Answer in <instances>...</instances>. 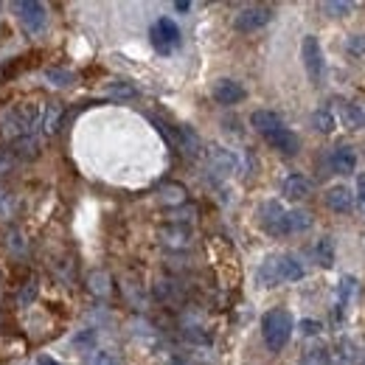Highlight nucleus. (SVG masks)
Segmentation results:
<instances>
[{
  "mask_svg": "<svg viewBox=\"0 0 365 365\" xmlns=\"http://www.w3.org/2000/svg\"><path fill=\"white\" fill-rule=\"evenodd\" d=\"M312 256L318 259L321 267H332V264H335V239H332V236L318 239V245L312 247Z\"/></svg>",
  "mask_w": 365,
  "mask_h": 365,
  "instance_id": "obj_20",
  "label": "nucleus"
},
{
  "mask_svg": "<svg viewBox=\"0 0 365 365\" xmlns=\"http://www.w3.org/2000/svg\"><path fill=\"white\" fill-rule=\"evenodd\" d=\"M256 281H259V287H278V276H276V256H270V259H264L261 261V267L256 270Z\"/></svg>",
  "mask_w": 365,
  "mask_h": 365,
  "instance_id": "obj_21",
  "label": "nucleus"
},
{
  "mask_svg": "<svg viewBox=\"0 0 365 365\" xmlns=\"http://www.w3.org/2000/svg\"><path fill=\"white\" fill-rule=\"evenodd\" d=\"M276 276H278V284H292V281H301L304 278V264L284 253V256H276Z\"/></svg>",
  "mask_w": 365,
  "mask_h": 365,
  "instance_id": "obj_8",
  "label": "nucleus"
},
{
  "mask_svg": "<svg viewBox=\"0 0 365 365\" xmlns=\"http://www.w3.org/2000/svg\"><path fill=\"white\" fill-rule=\"evenodd\" d=\"M175 8H178V11H188V8H191V3H185V0H178V3H175Z\"/></svg>",
  "mask_w": 365,
  "mask_h": 365,
  "instance_id": "obj_38",
  "label": "nucleus"
},
{
  "mask_svg": "<svg viewBox=\"0 0 365 365\" xmlns=\"http://www.w3.org/2000/svg\"><path fill=\"white\" fill-rule=\"evenodd\" d=\"M45 79H48L51 85H56V87H68V85L73 82V73L65 70V68H48V70H45Z\"/></svg>",
  "mask_w": 365,
  "mask_h": 365,
  "instance_id": "obj_29",
  "label": "nucleus"
},
{
  "mask_svg": "<svg viewBox=\"0 0 365 365\" xmlns=\"http://www.w3.org/2000/svg\"><path fill=\"white\" fill-rule=\"evenodd\" d=\"M267 138V144L276 149V152H281V155H298V149H301V141H298V135L295 132H290L287 127H281V130H276V132H270V135H264Z\"/></svg>",
  "mask_w": 365,
  "mask_h": 365,
  "instance_id": "obj_9",
  "label": "nucleus"
},
{
  "mask_svg": "<svg viewBox=\"0 0 365 365\" xmlns=\"http://www.w3.org/2000/svg\"><path fill=\"white\" fill-rule=\"evenodd\" d=\"M281 191H284V197H290V199H307V197L312 194V182L307 180L304 175H290L287 180L281 182Z\"/></svg>",
  "mask_w": 365,
  "mask_h": 365,
  "instance_id": "obj_17",
  "label": "nucleus"
},
{
  "mask_svg": "<svg viewBox=\"0 0 365 365\" xmlns=\"http://www.w3.org/2000/svg\"><path fill=\"white\" fill-rule=\"evenodd\" d=\"M161 239H163V245H169V247H185L188 239H191V233H188V228L172 225V228H163V230H161Z\"/></svg>",
  "mask_w": 365,
  "mask_h": 365,
  "instance_id": "obj_22",
  "label": "nucleus"
},
{
  "mask_svg": "<svg viewBox=\"0 0 365 365\" xmlns=\"http://www.w3.org/2000/svg\"><path fill=\"white\" fill-rule=\"evenodd\" d=\"M250 124H253V130L261 132V135H270V132H276V130L284 127L281 116L273 113V110H256V113L250 116Z\"/></svg>",
  "mask_w": 365,
  "mask_h": 365,
  "instance_id": "obj_14",
  "label": "nucleus"
},
{
  "mask_svg": "<svg viewBox=\"0 0 365 365\" xmlns=\"http://www.w3.org/2000/svg\"><path fill=\"white\" fill-rule=\"evenodd\" d=\"M298 365H329V349L326 346H312L301 354Z\"/></svg>",
  "mask_w": 365,
  "mask_h": 365,
  "instance_id": "obj_25",
  "label": "nucleus"
},
{
  "mask_svg": "<svg viewBox=\"0 0 365 365\" xmlns=\"http://www.w3.org/2000/svg\"><path fill=\"white\" fill-rule=\"evenodd\" d=\"M172 365H191V363H185V360H172Z\"/></svg>",
  "mask_w": 365,
  "mask_h": 365,
  "instance_id": "obj_39",
  "label": "nucleus"
},
{
  "mask_svg": "<svg viewBox=\"0 0 365 365\" xmlns=\"http://www.w3.org/2000/svg\"><path fill=\"white\" fill-rule=\"evenodd\" d=\"M59 121H62V104H45V110H42V132L54 135L59 130Z\"/></svg>",
  "mask_w": 365,
  "mask_h": 365,
  "instance_id": "obj_23",
  "label": "nucleus"
},
{
  "mask_svg": "<svg viewBox=\"0 0 365 365\" xmlns=\"http://www.w3.org/2000/svg\"><path fill=\"white\" fill-rule=\"evenodd\" d=\"M360 365H365V360H363V363H360Z\"/></svg>",
  "mask_w": 365,
  "mask_h": 365,
  "instance_id": "obj_40",
  "label": "nucleus"
},
{
  "mask_svg": "<svg viewBox=\"0 0 365 365\" xmlns=\"http://www.w3.org/2000/svg\"><path fill=\"white\" fill-rule=\"evenodd\" d=\"M357 194H360V199H363V205H365V175L357 178Z\"/></svg>",
  "mask_w": 365,
  "mask_h": 365,
  "instance_id": "obj_36",
  "label": "nucleus"
},
{
  "mask_svg": "<svg viewBox=\"0 0 365 365\" xmlns=\"http://www.w3.org/2000/svg\"><path fill=\"white\" fill-rule=\"evenodd\" d=\"M31 365H62V363H56L54 357H45V354H39V357H37V360H34Z\"/></svg>",
  "mask_w": 365,
  "mask_h": 365,
  "instance_id": "obj_34",
  "label": "nucleus"
},
{
  "mask_svg": "<svg viewBox=\"0 0 365 365\" xmlns=\"http://www.w3.org/2000/svg\"><path fill=\"white\" fill-rule=\"evenodd\" d=\"M34 295H37V284H28V290H25V295H23V304H28Z\"/></svg>",
  "mask_w": 365,
  "mask_h": 365,
  "instance_id": "obj_35",
  "label": "nucleus"
},
{
  "mask_svg": "<svg viewBox=\"0 0 365 365\" xmlns=\"http://www.w3.org/2000/svg\"><path fill=\"white\" fill-rule=\"evenodd\" d=\"M270 20H273V8H270V6H247V8H242V11L233 17V28L250 34V31L264 28Z\"/></svg>",
  "mask_w": 365,
  "mask_h": 365,
  "instance_id": "obj_6",
  "label": "nucleus"
},
{
  "mask_svg": "<svg viewBox=\"0 0 365 365\" xmlns=\"http://www.w3.org/2000/svg\"><path fill=\"white\" fill-rule=\"evenodd\" d=\"M104 93H107L110 99H118V101H127V99H135V96H138V90H135L132 85H127V82H110Z\"/></svg>",
  "mask_w": 365,
  "mask_h": 365,
  "instance_id": "obj_26",
  "label": "nucleus"
},
{
  "mask_svg": "<svg viewBox=\"0 0 365 365\" xmlns=\"http://www.w3.org/2000/svg\"><path fill=\"white\" fill-rule=\"evenodd\" d=\"M110 365H116V363H110Z\"/></svg>",
  "mask_w": 365,
  "mask_h": 365,
  "instance_id": "obj_42",
  "label": "nucleus"
},
{
  "mask_svg": "<svg viewBox=\"0 0 365 365\" xmlns=\"http://www.w3.org/2000/svg\"><path fill=\"white\" fill-rule=\"evenodd\" d=\"M11 163V155H6V152H0V172H6V166Z\"/></svg>",
  "mask_w": 365,
  "mask_h": 365,
  "instance_id": "obj_37",
  "label": "nucleus"
},
{
  "mask_svg": "<svg viewBox=\"0 0 365 365\" xmlns=\"http://www.w3.org/2000/svg\"><path fill=\"white\" fill-rule=\"evenodd\" d=\"M178 149H182L185 155H199V135L191 130V127H175V132H169L166 135Z\"/></svg>",
  "mask_w": 365,
  "mask_h": 365,
  "instance_id": "obj_13",
  "label": "nucleus"
},
{
  "mask_svg": "<svg viewBox=\"0 0 365 365\" xmlns=\"http://www.w3.org/2000/svg\"><path fill=\"white\" fill-rule=\"evenodd\" d=\"M357 290H360V281L354 276H343L340 278V284H338V315H335L338 321H343L349 307L357 301Z\"/></svg>",
  "mask_w": 365,
  "mask_h": 365,
  "instance_id": "obj_7",
  "label": "nucleus"
},
{
  "mask_svg": "<svg viewBox=\"0 0 365 365\" xmlns=\"http://www.w3.org/2000/svg\"><path fill=\"white\" fill-rule=\"evenodd\" d=\"M312 127H315L321 135H329V132H335L338 118H335V113H329V110H315V113H312Z\"/></svg>",
  "mask_w": 365,
  "mask_h": 365,
  "instance_id": "obj_24",
  "label": "nucleus"
},
{
  "mask_svg": "<svg viewBox=\"0 0 365 365\" xmlns=\"http://www.w3.org/2000/svg\"><path fill=\"white\" fill-rule=\"evenodd\" d=\"M301 59H304V68H307V76L312 85H321L323 82V70H326V62H323V51H321V39L315 34H307L304 42H301Z\"/></svg>",
  "mask_w": 365,
  "mask_h": 365,
  "instance_id": "obj_2",
  "label": "nucleus"
},
{
  "mask_svg": "<svg viewBox=\"0 0 365 365\" xmlns=\"http://www.w3.org/2000/svg\"><path fill=\"white\" fill-rule=\"evenodd\" d=\"M161 202H163V205H180V202H185V188L178 185V182L163 185V188H161Z\"/></svg>",
  "mask_w": 365,
  "mask_h": 365,
  "instance_id": "obj_27",
  "label": "nucleus"
},
{
  "mask_svg": "<svg viewBox=\"0 0 365 365\" xmlns=\"http://www.w3.org/2000/svg\"><path fill=\"white\" fill-rule=\"evenodd\" d=\"M211 93H214V99H216L219 104H239V101L247 96L245 87H242L239 82H233V79H219Z\"/></svg>",
  "mask_w": 365,
  "mask_h": 365,
  "instance_id": "obj_10",
  "label": "nucleus"
},
{
  "mask_svg": "<svg viewBox=\"0 0 365 365\" xmlns=\"http://www.w3.org/2000/svg\"><path fill=\"white\" fill-rule=\"evenodd\" d=\"M259 225L270 236H287V208L278 199H267L259 205Z\"/></svg>",
  "mask_w": 365,
  "mask_h": 365,
  "instance_id": "obj_4",
  "label": "nucleus"
},
{
  "mask_svg": "<svg viewBox=\"0 0 365 365\" xmlns=\"http://www.w3.org/2000/svg\"><path fill=\"white\" fill-rule=\"evenodd\" d=\"M332 169L340 172V175H352L357 169V152H354V147H346V144L338 147L332 152Z\"/></svg>",
  "mask_w": 365,
  "mask_h": 365,
  "instance_id": "obj_16",
  "label": "nucleus"
},
{
  "mask_svg": "<svg viewBox=\"0 0 365 365\" xmlns=\"http://www.w3.org/2000/svg\"><path fill=\"white\" fill-rule=\"evenodd\" d=\"M329 365H357V343L352 338H340L329 352Z\"/></svg>",
  "mask_w": 365,
  "mask_h": 365,
  "instance_id": "obj_12",
  "label": "nucleus"
},
{
  "mask_svg": "<svg viewBox=\"0 0 365 365\" xmlns=\"http://www.w3.org/2000/svg\"><path fill=\"white\" fill-rule=\"evenodd\" d=\"M323 11L329 17H346L349 11H354V3H343V0H326L323 3Z\"/></svg>",
  "mask_w": 365,
  "mask_h": 365,
  "instance_id": "obj_30",
  "label": "nucleus"
},
{
  "mask_svg": "<svg viewBox=\"0 0 365 365\" xmlns=\"http://www.w3.org/2000/svg\"><path fill=\"white\" fill-rule=\"evenodd\" d=\"M149 39H152V48L158 51V54H163V56H169L178 45H180V28H178V23L175 20H169V17H161L155 25H152V31H149Z\"/></svg>",
  "mask_w": 365,
  "mask_h": 365,
  "instance_id": "obj_3",
  "label": "nucleus"
},
{
  "mask_svg": "<svg viewBox=\"0 0 365 365\" xmlns=\"http://www.w3.org/2000/svg\"><path fill=\"white\" fill-rule=\"evenodd\" d=\"M312 228V214L304 211V208H295V211H287V230L290 233H304Z\"/></svg>",
  "mask_w": 365,
  "mask_h": 365,
  "instance_id": "obj_19",
  "label": "nucleus"
},
{
  "mask_svg": "<svg viewBox=\"0 0 365 365\" xmlns=\"http://www.w3.org/2000/svg\"><path fill=\"white\" fill-rule=\"evenodd\" d=\"M208 166L216 175H233L236 172V155L228 152L225 147H211L208 149Z\"/></svg>",
  "mask_w": 365,
  "mask_h": 365,
  "instance_id": "obj_11",
  "label": "nucleus"
},
{
  "mask_svg": "<svg viewBox=\"0 0 365 365\" xmlns=\"http://www.w3.org/2000/svg\"><path fill=\"white\" fill-rule=\"evenodd\" d=\"M323 199H326V205H329L332 211H338V214H346V211H352V205H354V194H352L346 185H332Z\"/></svg>",
  "mask_w": 365,
  "mask_h": 365,
  "instance_id": "obj_15",
  "label": "nucleus"
},
{
  "mask_svg": "<svg viewBox=\"0 0 365 365\" xmlns=\"http://www.w3.org/2000/svg\"><path fill=\"white\" fill-rule=\"evenodd\" d=\"M11 8H14V14H17V20H20V25H23L25 34L42 31L45 17H48L42 3H37V0H17V3H11Z\"/></svg>",
  "mask_w": 365,
  "mask_h": 365,
  "instance_id": "obj_5",
  "label": "nucleus"
},
{
  "mask_svg": "<svg viewBox=\"0 0 365 365\" xmlns=\"http://www.w3.org/2000/svg\"><path fill=\"white\" fill-rule=\"evenodd\" d=\"M261 338L270 352H281L292 338V315L287 309H270L261 318Z\"/></svg>",
  "mask_w": 365,
  "mask_h": 365,
  "instance_id": "obj_1",
  "label": "nucleus"
},
{
  "mask_svg": "<svg viewBox=\"0 0 365 365\" xmlns=\"http://www.w3.org/2000/svg\"><path fill=\"white\" fill-rule=\"evenodd\" d=\"M321 329H323V323L321 321H301V335L304 338H315V335H321Z\"/></svg>",
  "mask_w": 365,
  "mask_h": 365,
  "instance_id": "obj_32",
  "label": "nucleus"
},
{
  "mask_svg": "<svg viewBox=\"0 0 365 365\" xmlns=\"http://www.w3.org/2000/svg\"><path fill=\"white\" fill-rule=\"evenodd\" d=\"M87 284H90V292L93 295H110V276L107 273H101V270L90 273Z\"/></svg>",
  "mask_w": 365,
  "mask_h": 365,
  "instance_id": "obj_28",
  "label": "nucleus"
},
{
  "mask_svg": "<svg viewBox=\"0 0 365 365\" xmlns=\"http://www.w3.org/2000/svg\"><path fill=\"white\" fill-rule=\"evenodd\" d=\"M340 116H343V124H346L349 130H363L365 127V110L360 104L343 101V104H340Z\"/></svg>",
  "mask_w": 365,
  "mask_h": 365,
  "instance_id": "obj_18",
  "label": "nucleus"
},
{
  "mask_svg": "<svg viewBox=\"0 0 365 365\" xmlns=\"http://www.w3.org/2000/svg\"><path fill=\"white\" fill-rule=\"evenodd\" d=\"M104 360H107V357H104L101 352H90V357L85 360V365H104Z\"/></svg>",
  "mask_w": 365,
  "mask_h": 365,
  "instance_id": "obj_33",
  "label": "nucleus"
},
{
  "mask_svg": "<svg viewBox=\"0 0 365 365\" xmlns=\"http://www.w3.org/2000/svg\"><path fill=\"white\" fill-rule=\"evenodd\" d=\"M0 284H3V278H0Z\"/></svg>",
  "mask_w": 365,
  "mask_h": 365,
  "instance_id": "obj_41",
  "label": "nucleus"
},
{
  "mask_svg": "<svg viewBox=\"0 0 365 365\" xmlns=\"http://www.w3.org/2000/svg\"><path fill=\"white\" fill-rule=\"evenodd\" d=\"M346 51H349L352 56L365 54V34H352V37L346 39Z\"/></svg>",
  "mask_w": 365,
  "mask_h": 365,
  "instance_id": "obj_31",
  "label": "nucleus"
}]
</instances>
